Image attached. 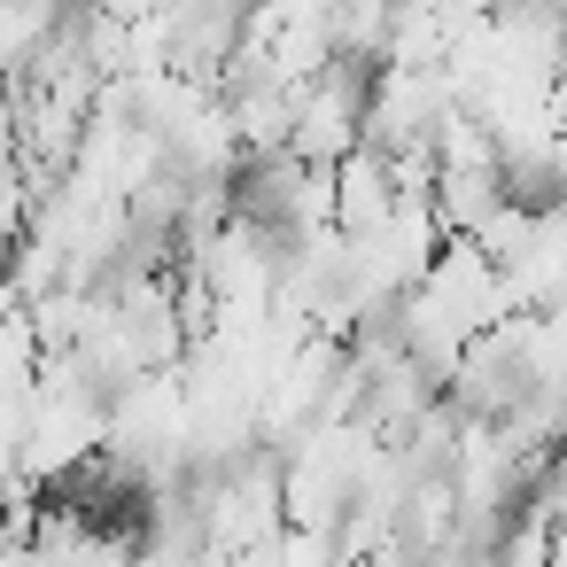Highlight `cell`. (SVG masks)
Returning a JSON list of instances; mask_svg holds the SVG:
<instances>
[{
    "label": "cell",
    "instance_id": "obj_1",
    "mask_svg": "<svg viewBox=\"0 0 567 567\" xmlns=\"http://www.w3.org/2000/svg\"><path fill=\"white\" fill-rule=\"evenodd\" d=\"M389 218H396V179H389V156L358 148V156L342 164L334 234H342V241H373V234H389Z\"/></svg>",
    "mask_w": 567,
    "mask_h": 567
}]
</instances>
